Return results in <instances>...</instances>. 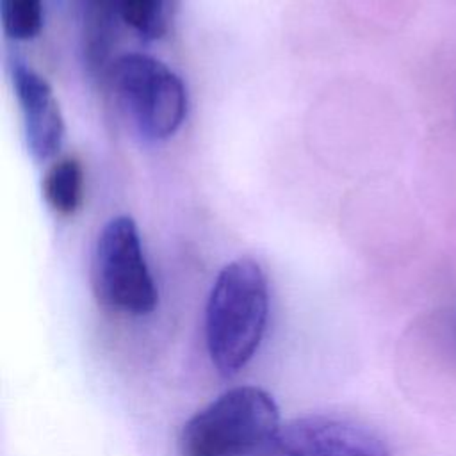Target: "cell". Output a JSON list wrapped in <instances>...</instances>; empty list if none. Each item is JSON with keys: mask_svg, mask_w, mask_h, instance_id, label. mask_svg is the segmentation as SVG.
Returning <instances> with one entry per match:
<instances>
[{"mask_svg": "<svg viewBox=\"0 0 456 456\" xmlns=\"http://www.w3.org/2000/svg\"><path fill=\"white\" fill-rule=\"evenodd\" d=\"M118 18L144 39L166 32L167 0H114Z\"/></svg>", "mask_w": 456, "mask_h": 456, "instance_id": "cell-9", "label": "cell"}, {"mask_svg": "<svg viewBox=\"0 0 456 456\" xmlns=\"http://www.w3.org/2000/svg\"><path fill=\"white\" fill-rule=\"evenodd\" d=\"M0 20L7 37L30 41L39 36L45 23L43 0H0Z\"/></svg>", "mask_w": 456, "mask_h": 456, "instance_id": "cell-10", "label": "cell"}, {"mask_svg": "<svg viewBox=\"0 0 456 456\" xmlns=\"http://www.w3.org/2000/svg\"><path fill=\"white\" fill-rule=\"evenodd\" d=\"M109 78L146 139L164 141L178 132L187 114V91L171 68L151 55L123 53L109 64Z\"/></svg>", "mask_w": 456, "mask_h": 456, "instance_id": "cell-3", "label": "cell"}, {"mask_svg": "<svg viewBox=\"0 0 456 456\" xmlns=\"http://www.w3.org/2000/svg\"><path fill=\"white\" fill-rule=\"evenodd\" d=\"M43 196L57 214H73L84 196V171L77 159L64 157L53 162L43 176Z\"/></svg>", "mask_w": 456, "mask_h": 456, "instance_id": "cell-8", "label": "cell"}, {"mask_svg": "<svg viewBox=\"0 0 456 456\" xmlns=\"http://www.w3.org/2000/svg\"><path fill=\"white\" fill-rule=\"evenodd\" d=\"M280 428V410L265 390L237 387L221 394L189 419L180 435V454H274Z\"/></svg>", "mask_w": 456, "mask_h": 456, "instance_id": "cell-2", "label": "cell"}, {"mask_svg": "<svg viewBox=\"0 0 456 456\" xmlns=\"http://www.w3.org/2000/svg\"><path fill=\"white\" fill-rule=\"evenodd\" d=\"M269 315L267 278L258 262L226 264L208 294L205 338L212 363L223 376L237 374L258 349Z\"/></svg>", "mask_w": 456, "mask_h": 456, "instance_id": "cell-1", "label": "cell"}, {"mask_svg": "<svg viewBox=\"0 0 456 456\" xmlns=\"http://www.w3.org/2000/svg\"><path fill=\"white\" fill-rule=\"evenodd\" d=\"M12 89L20 105L27 148L37 160L53 157L64 139V119L50 84L30 66L14 62Z\"/></svg>", "mask_w": 456, "mask_h": 456, "instance_id": "cell-6", "label": "cell"}, {"mask_svg": "<svg viewBox=\"0 0 456 456\" xmlns=\"http://www.w3.org/2000/svg\"><path fill=\"white\" fill-rule=\"evenodd\" d=\"M73 9L86 62L91 69H100L109 59L116 20H119L114 0H73Z\"/></svg>", "mask_w": 456, "mask_h": 456, "instance_id": "cell-7", "label": "cell"}, {"mask_svg": "<svg viewBox=\"0 0 456 456\" xmlns=\"http://www.w3.org/2000/svg\"><path fill=\"white\" fill-rule=\"evenodd\" d=\"M274 456H390L370 429L338 417L312 415L280 428Z\"/></svg>", "mask_w": 456, "mask_h": 456, "instance_id": "cell-5", "label": "cell"}, {"mask_svg": "<svg viewBox=\"0 0 456 456\" xmlns=\"http://www.w3.org/2000/svg\"><path fill=\"white\" fill-rule=\"evenodd\" d=\"M93 287L96 297L116 312L146 315L155 310L157 285L137 224L130 216L112 217L98 233L93 251Z\"/></svg>", "mask_w": 456, "mask_h": 456, "instance_id": "cell-4", "label": "cell"}]
</instances>
